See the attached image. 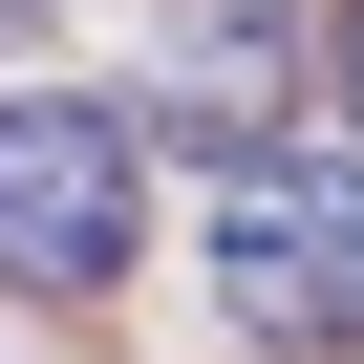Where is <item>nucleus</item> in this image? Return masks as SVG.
Segmentation results:
<instances>
[{"label": "nucleus", "mask_w": 364, "mask_h": 364, "mask_svg": "<svg viewBox=\"0 0 364 364\" xmlns=\"http://www.w3.org/2000/svg\"><path fill=\"white\" fill-rule=\"evenodd\" d=\"M215 300L257 321V343H300V364H343L364 343V129H236L215 150Z\"/></svg>", "instance_id": "f257e3e1"}, {"label": "nucleus", "mask_w": 364, "mask_h": 364, "mask_svg": "<svg viewBox=\"0 0 364 364\" xmlns=\"http://www.w3.org/2000/svg\"><path fill=\"white\" fill-rule=\"evenodd\" d=\"M22 22H43V0H0V43H22Z\"/></svg>", "instance_id": "39448f33"}, {"label": "nucleus", "mask_w": 364, "mask_h": 364, "mask_svg": "<svg viewBox=\"0 0 364 364\" xmlns=\"http://www.w3.org/2000/svg\"><path fill=\"white\" fill-rule=\"evenodd\" d=\"M279 86H300V0H193L150 150H236V129H279Z\"/></svg>", "instance_id": "7ed1b4c3"}, {"label": "nucleus", "mask_w": 364, "mask_h": 364, "mask_svg": "<svg viewBox=\"0 0 364 364\" xmlns=\"http://www.w3.org/2000/svg\"><path fill=\"white\" fill-rule=\"evenodd\" d=\"M321 107L364 129V0H321Z\"/></svg>", "instance_id": "20e7f679"}, {"label": "nucleus", "mask_w": 364, "mask_h": 364, "mask_svg": "<svg viewBox=\"0 0 364 364\" xmlns=\"http://www.w3.org/2000/svg\"><path fill=\"white\" fill-rule=\"evenodd\" d=\"M129 257H150V107L0 86V279L22 300H107Z\"/></svg>", "instance_id": "f03ea898"}]
</instances>
